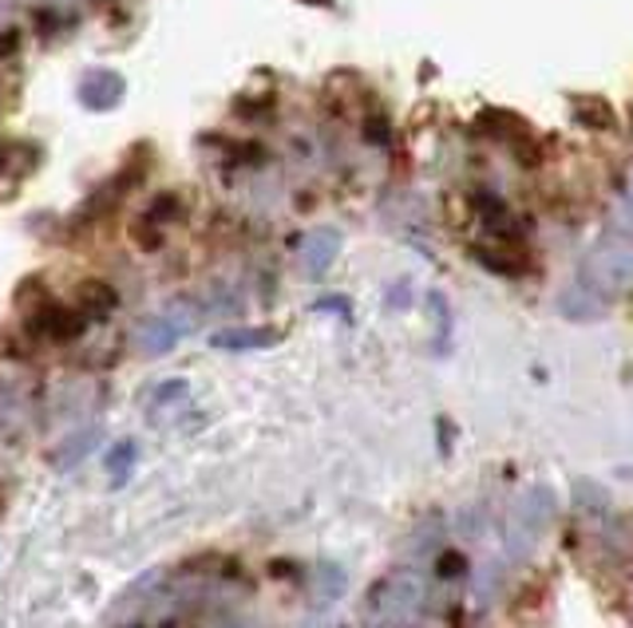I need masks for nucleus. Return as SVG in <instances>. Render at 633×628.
Wrapping results in <instances>:
<instances>
[{
    "label": "nucleus",
    "mask_w": 633,
    "mask_h": 628,
    "mask_svg": "<svg viewBox=\"0 0 633 628\" xmlns=\"http://www.w3.org/2000/svg\"><path fill=\"white\" fill-rule=\"evenodd\" d=\"M590 277L602 289H622L633 281V249H610V254L593 257Z\"/></svg>",
    "instance_id": "f257e3e1"
},
{
    "label": "nucleus",
    "mask_w": 633,
    "mask_h": 628,
    "mask_svg": "<svg viewBox=\"0 0 633 628\" xmlns=\"http://www.w3.org/2000/svg\"><path fill=\"white\" fill-rule=\"evenodd\" d=\"M123 79L115 76V71H91L84 83H79V99L88 103V108H115L119 99H123Z\"/></svg>",
    "instance_id": "f03ea898"
},
{
    "label": "nucleus",
    "mask_w": 633,
    "mask_h": 628,
    "mask_svg": "<svg viewBox=\"0 0 633 628\" xmlns=\"http://www.w3.org/2000/svg\"><path fill=\"white\" fill-rule=\"evenodd\" d=\"M574 119H578L582 127H590V131H613V123H618V119H613V108L598 96L574 99Z\"/></svg>",
    "instance_id": "7ed1b4c3"
},
{
    "label": "nucleus",
    "mask_w": 633,
    "mask_h": 628,
    "mask_svg": "<svg viewBox=\"0 0 633 628\" xmlns=\"http://www.w3.org/2000/svg\"><path fill=\"white\" fill-rule=\"evenodd\" d=\"M336 249H341V237H336L333 229H325V234H316L313 242H309V246H306V261H309V269H313V273H321V269H325L329 261H333V257H336Z\"/></svg>",
    "instance_id": "20e7f679"
},
{
    "label": "nucleus",
    "mask_w": 633,
    "mask_h": 628,
    "mask_svg": "<svg viewBox=\"0 0 633 628\" xmlns=\"http://www.w3.org/2000/svg\"><path fill=\"white\" fill-rule=\"evenodd\" d=\"M274 333H222L214 336L218 348H257V344H274Z\"/></svg>",
    "instance_id": "39448f33"
},
{
    "label": "nucleus",
    "mask_w": 633,
    "mask_h": 628,
    "mask_svg": "<svg viewBox=\"0 0 633 628\" xmlns=\"http://www.w3.org/2000/svg\"><path fill=\"white\" fill-rule=\"evenodd\" d=\"M143 344H147V352H167V348H170V344H175V328H170V324H151V328H147V340H143Z\"/></svg>",
    "instance_id": "423d86ee"
},
{
    "label": "nucleus",
    "mask_w": 633,
    "mask_h": 628,
    "mask_svg": "<svg viewBox=\"0 0 633 628\" xmlns=\"http://www.w3.org/2000/svg\"><path fill=\"white\" fill-rule=\"evenodd\" d=\"M365 135H368V143H388V123H385V115H368V119H365Z\"/></svg>",
    "instance_id": "0eeeda50"
},
{
    "label": "nucleus",
    "mask_w": 633,
    "mask_h": 628,
    "mask_svg": "<svg viewBox=\"0 0 633 628\" xmlns=\"http://www.w3.org/2000/svg\"><path fill=\"white\" fill-rule=\"evenodd\" d=\"M309 4H325V0H309Z\"/></svg>",
    "instance_id": "6e6552de"
}]
</instances>
